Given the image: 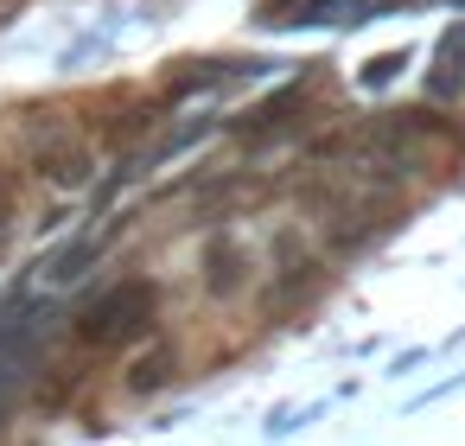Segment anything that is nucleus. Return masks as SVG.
<instances>
[{
	"mask_svg": "<svg viewBox=\"0 0 465 446\" xmlns=\"http://www.w3.org/2000/svg\"><path fill=\"white\" fill-rule=\"evenodd\" d=\"M153 287L147 281H128V287H115V293H103L84 319H77V338L84 344H128V338H141V332H153Z\"/></svg>",
	"mask_w": 465,
	"mask_h": 446,
	"instance_id": "1",
	"label": "nucleus"
},
{
	"mask_svg": "<svg viewBox=\"0 0 465 446\" xmlns=\"http://www.w3.org/2000/svg\"><path fill=\"white\" fill-rule=\"evenodd\" d=\"M382 230H395V204H382V198H344V204H331L325 198V243L338 249V255H351V249H363L370 236H382Z\"/></svg>",
	"mask_w": 465,
	"mask_h": 446,
	"instance_id": "2",
	"label": "nucleus"
},
{
	"mask_svg": "<svg viewBox=\"0 0 465 446\" xmlns=\"http://www.w3.org/2000/svg\"><path fill=\"white\" fill-rule=\"evenodd\" d=\"M33 173H39L45 185H58V192H77V185L96 179V154H90V141H77V134H45L39 154H33Z\"/></svg>",
	"mask_w": 465,
	"mask_h": 446,
	"instance_id": "3",
	"label": "nucleus"
},
{
	"mask_svg": "<svg viewBox=\"0 0 465 446\" xmlns=\"http://www.w3.org/2000/svg\"><path fill=\"white\" fill-rule=\"evenodd\" d=\"M204 293L211 300H236V293H249V281H255V268H249V249L236 243V236H223V243H211L204 249Z\"/></svg>",
	"mask_w": 465,
	"mask_h": 446,
	"instance_id": "4",
	"label": "nucleus"
},
{
	"mask_svg": "<svg viewBox=\"0 0 465 446\" xmlns=\"http://www.w3.org/2000/svg\"><path fill=\"white\" fill-rule=\"evenodd\" d=\"M173 376H179V344H153V351L122 376V389H128V395H160Z\"/></svg>",
	"mask_w": 465,
	"mask_h": 446,
	"instance_id": "5",
	"label": "nucleus"
},
{
	"mask_svg": "<svg viewBox=\"0 0 465 446\" xmlns=\"http://www.w3.org/2000/svg\"><path fill=\"white\" fill-rule=\"evenodd\" d=\"M401 71H408V52H382V58H370V64L357 71V84H363V90H382V84H395Z\"/></svg>",
	"mask_w": 465,
	"mask_h": 446,
	"instance_id": "6",
	"label": "nucleus"
},
{
	"mask_svg": "<svg viewBox=\"0 0 465 446\" xmlns=\"http://www.w3.org/2000/svg\"><path fill=\"white\" fill-rule=\"evenodd\" d=\"M90 262H96V243H77V249H64V255L52 262V281L64 287V281H77V274H84Z\"/></svg>",
	"mask_w": 465,
	"mask_h": 446,
	"instance_id": "7",
	"label": "nucleus"
}]
</instances>
